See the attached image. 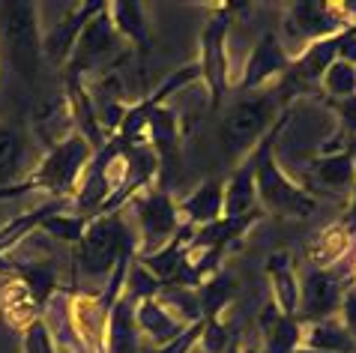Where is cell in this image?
<instances>
[{"label": "cell", "instance_id": "29", "mask_svg": "<svg viewBox=\"0 0 356 353\" xmlns=\"http://www.w3.org/2000/svg\"><path fill=\"white\" fill-rule=\"evenodd\" d=\"M24 353H57L51 329H48V323L42 318L27 323V329H24Z\"/></svg>", "mask_w": 356, "mask_h": 353}, {"label": "cell", "instance_id": "7", "mask_svg": "<svg viewBox=\"0 0 356 353\" xmlns=\"http://www.w3.org/2000/svg\"><path fill=\"white\" fill-rule=\"evenodd\" d=\"M231 9L234 3L219 6L216 15L207 22L204 33H201V78L210 93V108L219 111V105L227 93V48H225V36L231 27Z\"/></svg>", "mask_w": 356, "mask_h": 353}, {"label": "cell", "instance_id": "19", "mask_svg": "<svg viewBox=\"0 0 356 353\" xmlns=\"http://www.w3.org/2000/svg\"><path fill=\"white\" fill-rule=\"evenodd\" d=\"M147 132H150V147L159 156V168L168 162H177V144H180V126H177V114L171 108L159 105L150 114V123H147Z\"/></svg>", "mask_w": 356, "mask_h": 353}, {"label": "cell", "instance_id": "26", "mask_svg": "<svg viewBox=\"0 0 356 353\" xmlns=\"http://www.w3.org/2000/svg\"><path fill=\"white\" fill-rule=\"evenodd\" d=\"M321 84H323V90L330 96H335L339 102L350 99V96H356V66L344 63V60H335L330 69L323 72Z\"/></svg>", "mask_w": 356, "mask_h": 353}, {"label": "cell", "instance_id": "27", "mask_svg": "<svg viewBox=\"0 0 356 353\" xmlns=\"http://www.w3.org/2000/svg\"><path fill=\"white\" fill-rule=\"evenodd\" d=\"M87 224H90V219H84V215H72V213H54L51 219L42 222V228L39 231H48L51 237L57 240H66V243H81Z\"/></svg>", "mask_w": 356, "mask_h": 353}, {"label": "cell", "instance_id": "23", "mask_svg": "<svg viewBox=\"0 0 356 353\" xmlns=\"http://www.w3.org/2000/svg\"><path fill=\"white\" fill-rule=\"evenodd\" d=\"M135 332H138V327H135L132 299L120 297V302L111 309V323H108V350L111 353H135Z\"/></svg>", "mask_w": 356, "mask_h": 353}, {"label": "cell", "instance_id": "9", "mask_svg": "<svg viewBox=\"0 0 356 353\" xmlns=\"http://www.w3.org/2000/svg\"><path fill=\"white\" fill-rule=\"evenodd\" d=\"M117 31H114V22L108 15V6L99 13L96 18L87 22V27L81 31L75 42V51L66 63V81H84V75L99 66L102 60H108L114 51H117Z\"/></svg>", "mask_w": 356, "mask_h": 353}, {"label": "cell", "instance_id": "37", "mask_svg": "<svg viewBox=\"0 0 356 353\" xmlns=\"http://www.w3.org/2000/svg\"><path fill=\"white\" fill-rule=\"evenodd\" d=\"M225 353H243V347H240V341H231V347H227Z\"/></svg>", "mask_w": 356, "mask_h": 353}, {"label": "cell", "instance_id": "20", "mask_svg": "<svg viewBox=\"0 0 356 353\" xmlns=\"http://www.w3.org/2000/svg\"><path fill=\"white\" fill-rule=\"evenodd\" d=\"M195 293H197V306H201L204 320H213V318H219L222 311L227 309V302L234 299L236 281H234L231 272L216 270L210 279H204L201 284H197Z\"/></svg>", "mask_w": 356, "mask_h": 353}, {"label": "cell", "instance_id": "11", "mask_svg": "<svg viewBox=\"0 0 356 353\" xmlns=\"http://www.w3.org/2000/svg\"><path fill=\"white\" fill-rule=\"evenodd\" d=\"M105 6H108L105 0H87V3H81L75 13L60 18V22L42 36V57H48L51 66H66L69 57H72V51H75L78 36H81V31L87 27V22L96 18Z\"/></svg>", "mask_w": 356, "mask_h": 353}, {"label": "cell", "instance_id": "33", "mask_svg": "<svg viewBox=\"0 0 356 353\" xmlns=\"http://www.w3.org/2000/svg\"><path fill=\"white\" fill-rule=\"evenodd\" d=\"M339 60L356 66V27L353 31H344L341 33V45H339Z\"/></svg>", "mask_w": 356, "mask_h": 353}, {"label": "cell", "instance_id": "16", "mask_svg": "<svg viewBox=\"0 0 356 353\" xmlns=\"http://www.w3.org/2000/svg\"><path fill=\"white\" fill-rule=\"evenodd\" d=\"M258 192H254V150L245 156L243 165L231 174V180L225 183V219H240V215L258 213Z\"/></svg>", "mask_w": 356, "mask_h": 353}, {"label": "cell", "instance_id": "34", "mask_svg": "<svg viewBox=\"0 0 356 353\" xmlns=\"http://www.w3.org/2000/svg\"><path fill=\"white\" fill-rule=\"evenodd\" d=\"M339 114H341V120L344 126L356 135V96H350V99H341L339 102Z\"/></svg>", "mask_w": 356, "mask_h": 353}, {"label": "cell", "instance_id": "30", "mask_svg": "<svg viewBox=\"0 0 356 353\" xmlns=\"http://www.w3.org/2000/svg\"><path fill=\"white\" fill-rule=\"evenodd\" d=\"M231 332H227L222 327L219 318L213 320H204V332H201V350L204 353H225L227 347H231Z\"/></svg>", "mask_w": 356, "mask_h": 353}, {"label": "cell", "instance_id": "31", "mask_svg": "<svg viewBox=\"0 0 356 353\" xmlns=\"http://www.w3.org/2000/svg\"><path fill=\"white\" fill-rule=\"evenodd\" d=\"M201 332H204V320H197V323H192V327H186L174 341H168L165 347L153 350V353H189L197 341H201Z\"/></svg>", "mask_w": 356, "mask_h": 353}, {"label": "cell", "instance_id": "10", "mask_svg": "<svg viewBox=\"0 0 356 353\" xmlns=\"http://www.w3.org/2000/svg\"><path fill=\"white\" fill-rule=\"evenodd\" d=\"M341 9L323 0H300V3L288 6L284 15V27L296 39H309V42H321V39L344 33V15Z\"/></svg>", "mask_w": 356, "mask_h": 353}, {"label": "cell", "instance_id": "12", "mask_svg": "<svg viewBox=\"0 0 356 353\" xmlns=\"http://www.w3.org/2000/svg\"><path fill=\"white\" fill-rule=\"evenodd\" d=\"M291 66V57L288 51L282 48L279 36L275 33H264L258 39V45L252 48L249 60H245V72H243V90H258L261 84L273 81L288 72Z\"/></svg>", "mask_w": 356, "mask_h": 353}, {"label": "cell", "instance_id": "25", "mask_svg": "<svg viewBox=\"0 0 356 353\" xmlns=\"http://www.w3.org/2000/svg\"><path fill=\"white\" fill-rule=\"evenodd\" d=\"M18 171H22V138L15 129L0 126V186L18 183Z\"/></svg>", "mask_w": 356, "mask_h": 353}, {"label": "cell", "instance_id": "28", "mask_svg": "<svg viewBox=\"0 0 356 353\" xmlns=\"http://www.w3.org/2000/svg\"><path fill=\"white\" fill-rule=\"evenodd\" d=\"M15 272L24 279V284L31 288L33 293V302L39 309L45 306V299L51 297V290L57 288V279H54V272L48 270V267H15Z\"/></svg>", "mask_w": 356, "mask_h": 353}, {"label": "cell", "instance_id": "6", "mask_svg": "<svg viewBox=\"0 0 356 353\" xmlns=\"http://www.w3.org/2000/svg\"><path fill=\"white\" fill-rule=\"evenodd\" d=\"M132 207L144 233L141 249H138L135 258H147V254H156L159 249H165L183 224L180 207H177L168 192H141L132 198Z\"/></svg>", "mask_w": 356, "mask_h": 353}, {"label": "cell", "instance_id": "22", "mask_svg": "<svg viewBox=\"0 0 356 353\" xmlns=\"http://www.w3.org/2000/svg\"><path fill=\"white\" fill-rule=\"evenodd\" d=\"M314 180H318L323 189H353L356 186V159L353 153H335V156H323V159L314 162Z\"/></svg>", "mask_w": 356, "mask_h": 353}, {"label": "cell", "instance_id": "35", "mask_svg": "<svg viewBox=\"0 0 356 353\" xmlns=\"http://www.w3.org/2000/svg\"><path fill=\"white\" fill-rule=\"evenodd\" d=\"M341 233L344 237H356V186H353V198H350V207L344 213V222H341Z\"/></svg>", "mask_w": 356, "mask_h": 353}, {"label": "cell", "instance_id": "17", "mask_svg": "<svg viewBox=\"0 0 356 353\" xmlns=\"http://www.w3.org/2000/svg\"><path fill=\"white\" fill-rule=\"evenodd\" d=\"M135 327L141 329L144 336H150L159 347H165L168 341H174L186 329V323L177 320L171 311L153 297V299H141L135 306Z\"/></svg>", "mask_w": 356, "mask_h": 353}, {"label": "cell", "instance_id": "15", "mask_svg": "<svg viewBox=\"0 0 356 353\" xmlns=\"http://www.w3.org/2000/svg\"><path fill=\"white\" fill-rule=\"evenodd\" d=\"M180 213L186 224L192 228H204L222 219L225 213V183L222 180H204L197 189L180 204Z\"/></svg>", "mask_w": 356, "mask_h": 353}, {"label": "cell", "instance_id": "38", "mask_svg": "<svg viewBox=\"0 0 356 353\" xmlns=\"http://www.w3.org/2000/svg\"><path fill=\"white\" fill-rule=\"evenodd\" d=\"M350 153H353V159H356V141H353V150Z\"/></svg>", "mask_w": 356, "mask_h": 353}, {"label": "cell", "instance_id": "36", "mask_svg": "<svg viewBox=\"0 0 356 353\" xmlns=\"http://www.w3.org/2000/svg\"><path fill=\"white\" fill-rule=\"evenodd\" d=\"M0 276H15V263L6 261L3 254H0Z\"/></svg>", "mask_w": 356, "mask_h": 353}, {"label": "cell", "instance_id": "3", "mask_svg": "<svg viewBox=\"0 0 356 353\" xmlns=\"http://www.w3.org/2000/svg\"><path fill=\"white\" fill-rule=\"evenodd\" d=\"M39 6L31 0L0 3V33H3L6 57L24 81H36L42 63V33H39Z\"/></svg>", "mask_w": 356, "mask_h": 353}, {"label": "cell", "instance_id": "2", "mask_svg": "<svg viewBox=\"0 0 356 353\" xmlns=\"http://www.w3.org/2000/svg\"><path fill=\"white\" fill-rule=\"evenodd\" d=\"M279 87L261 96H249V99L236 102L231 111L225 114L222 129H219V144L227 159H245L254 147L261 144V138L275 126V114L282 105Z\"/></svg>", "mask_w": 356, "mask_h": 353}, {"label": "cell", "instance_id": "1", "mask_svg": "<svg viewBox=\"0 0 356 353\" xmlns=\"http://www.w3.org/2000/svg\"><path fill=\"white\" fill-rule=\"evenodd\" d=\"M288 117H279L275 126L261 138V144L254 147V192H258V201L264 204L266 213H275V215H284V219H309L318 210V201L312 198V192L300 189L288 174L279 168L275 162V138L279 132L284 129Z\"/></svg>", "mask_w": 356, "mask_h": 353}, {"label": "cell", "instance_id": "8", "mask_svg": "<svg viewBox=\"0 0 356 353\" xmlns=\"http://www.w3.org/2000/svg\"><path fill=\"white\" fill-rule=\"evenodd\" d=\"M350 284V279H344L335 267L318 270L312 267L300 281V309H296V320L305 323H318L332 318L341 306V293Z\"/></svg>", "mask_w": 356, "mask_h": 353}, {"label": "cell", "instance_id": "13", "mask_svg": "<svg viewBox=\"0 0 356 353\" xmlns=\"http://www.w3.org/2000/svg\"><path fill=\"white\" fill-rule=\"evenodd\" d=\"M261 336H264V353H296L302 347L300 320L282 315L273 299L261 311Z\"/></svg>", "mask_w": 356, "mask_h": 353}, {"label": "cell", "instance_id": "4", "mask_svg": "<svg viewBox=\"0 0 356 353\" xmlns=\"http://www.w3.org/2000/svg\"><path fill=\"white\" fill-rule=\"evenodd\" d=\"M93 159V147L81 132H72L66 141L54 144L45 153L42 165L27 176L33 183V189L48 192L51 198H69L78 192L81 176L87 171V165Z\"/></svg>", "mask_w": 356, "mask_h": 353}, {"label": "cell", "instance_id": "18", "mask_svg": "<svg viewBox=\"0 0 356 353\" xmlns=\"http://www.w3.org/2000/svg\"><path fill=\"white\" fill-rule=\"evenodd\" d=\"M108 15L114 22L117 36L129 39L138 51H150V31H147V18H144V6L135 0H117L108 3Z\"/></svg>", "mask_w": 356, "mask_h": 353}, {"label": "cell", "instance_id": "14", "mask_svg": "<svg viewBox=\"0 0 356 353\" xmlns=\"http://www.w3.org/2000/svg\"><path fill=\"white\" fill-rule=\"evenodd\" d=\"M266 276H270L273 302L279 306V311L288 318H296V309H300V281H296L293 258L288 252H275L266 261Z\"/></svg>", "mask_w": 356, "mask_h": 353}, {"label": "cell", "instance_id": "21", "mask_svg": "<svg viewBox=\"0 0 356 353\" xmlns=\"http://www.w3.org/2000/svg\"><path fill=\"white\" fill-rule=\"evenodd\" d=\"M305 350H330V353H356V341L344 323H335L332 318L312 323L309 332H302Z\"/></svg>", "mask_w": 356, "mask_h": 353}, {"label": "cell", "instance_id": "32", "mask_svg": "<svg viewBox=\"0 0 356 353\" xmlns=\"http://www.w3.org/2000/svg\"><path fill=\"white\" fill-rule=\"evenodd\" d=\"M339 309H341V318H344V329H348L356 341V281H350L348 288H344Z\"/></svg>", "mask_w": 356, "mask_h": 353}, {"label": "cell", "instance_id": "5", "mask_svg": "<svg viewBox=\"0 0 356 353\" xmlns=\"http://www.w3.org/2000/svg\"><path fill=\"white\" fill-rule=\"evenodd\" d=\"M132 246H135L132 231L126 228L120 213L96 215V219H90V224H87L81 243H78V258H81L84 272L105 276V272H111L117 267L120 254Z\"/></svg>", "mask_w": 356, "mask_h": 353}, {"label": "cell", "instance_id": "24", "mask_svg": "<svg viewBox=\"0 0 356 353\" xmlns=\"http://www.w3.org/2000/svg\"><path fill=\"white\" fill-rule=\"evenodd\" d=\"M162 302V306L171 311V315L180 320V323H197L204 320L201 315V306H197V293L189 290V288H174V284H162L159 297H156Z\"/></svg>", "mask_w": 356, "mask_h": 353}]
</instances>
